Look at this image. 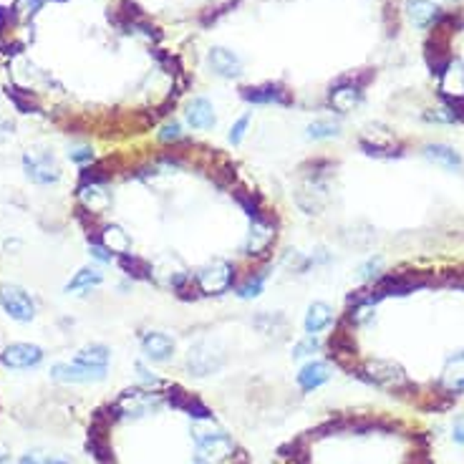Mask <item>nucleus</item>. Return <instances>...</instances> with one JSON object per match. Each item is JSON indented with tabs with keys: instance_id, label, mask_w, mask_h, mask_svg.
<instances>
[{
	"instance_id": "nucleus-1",
	"label": "nucleus",
	"mask_w": 464,
	"mask_h": 464,
	"mask_svg": "<svg viewBox=\"0 0 464 464\" xmlns=\"http://www.w3.org/2000/svg\"><path fill=\"white\" fill-rule=\"evenodd\" d=\"M358 376L366 378L369 383H376L383 389L391 391H401L409 386V378H406V371L394 361H383V358H374L358 371Z\"/></svg>"
},
{
	"instance_id": "nucleus-2",
	"label": "nucleus",
	"mask_w": 464,
	"mask_h": 464,
	"mask_svg": "<svg viewBox=\"0 0 464 464\" xmlns=\"http://www.w3.org/2000/svg\"><path fill=\"white\" fill-rule=\"evenodd\" d=\"M0 305L6 308L8 316L20 323L33 321L35 316V305L31 301V296H28L26 290L15 288V285H3L0 288Z\"/></svg>"
},
{
	"instance_id": "nucleus-3",
	"label": "nucleus",
	"mask_w": 464,
	"mask_h": 464,
	"mask_svg": "<svg viewBox=\"0 0 464 464\" xmlns=\"http://www.w3.org/2000/svg\"><path fill=\"white\" fill-rule=\"evenodd\" d=\"M235 280V270L227 262H212L209 268H205L197 275V282H200L202 293H209V296H217L222 290H227Z\"/></svg>"
},
{
	"instance_id": "nucleus-4",
	"label": "nucleus",
	"mask_w": 464,
	"mask_h": 464,
	"mask_svg": "<svg viewBox=\"0 0 464 464\" xmlns=\"http://www.w3.org/2000/svg\"><path fill=\"white\" fill-rule=\"evenodd\" d=\"M106 376V369H91V366H81V363H56L51 369V378L61 383H91L101 381Z\"/></svg>"
},
{
	"instance_id": "nucleus-5",
	"label": "nucleus",
	"mask_w": 464,
	"mask_h": 464,
	"mask_svg": "<svg viewBox=\"0 0 464 464\" xmlns=\"http://www.w3.org/2000/svg\"><path fill=\"white\" fill-rule=\"evenodd\" d=\"M195 437L200 442L202 454H207L205 464H212V459H227L235 451V444L225 431H197Z\"/></svg>"
},
{
	"instance_id": "nucleus-6",
	"label": "nucleus",
	"mask_w": 464,
	"mask_h": 464,
	"mask_svg": "<svg viewBox=\"0 0 464 464\" xmlns=\"http://www.w3.org/2000/svg\"><path fill=\"white\" fill-rule=\"evenodd\" d=\"M23 167H26V175L31 177L35 184H54L61 177L58 167H56V161L51 154H26L23 157Z\"/></svg>"
},
{
	"instance_id": "nucleus-7",
	"label": "nucleus",
	"mask_w": 464,
	"mask_h": 464,
	"mask_svg": "<svg viewBox=\"0 0 464 464\" xmlns=\"http://www.w3.org/2000/svg\"><path fill=\"white\" fill-rule=\"evenodd\" d=\"M40 358H43V351L33 343H10L3 351V363L10 369H31V366H38Z\"/></svg>"
},
{
	"instance_id": "nucleus-8",
	"label": "nucleus",
	"mask_w": 464,
	"mask_h": 464,
	"mask_svg": "<svg viewBox=\"0 0 464 464\" xmlns=\"http://www.w3.org/2000/svg\"><path fill=\"white\" fill-rule=\"evenodd\" d=\"M141 349L152 361H167L175 353V341L167 336V333H159V330H149L141 338Z\"/></svg>"
},
{
	"instance_id": "nucleus-9",
	"label": "nucleus",
	"mask_w": 464,
	"mask_h": 464,
	"mask_svg": "<svg viewBox=\"0 0 464 464\" xmlns=\"http://www.w3.org/2000/svg\"><path fill=\"white\" fill-rule=\"evenodd\" d=\"M187 366L192 374H197V376H207V374L220 369V358H215V353L207 351L205 343H197L195 349H189Z\"/></svg>"
},
{
	"instance_id": "nucleus-10",
	"label": "nucleus",
	"mask_w": 464,
	"mask_h": 464,
	"mask_svg": "<svg viewBox=\"0 0 464 464\" xmlns=\"http://www.w3.org/2000/svg\"><path fill=\"white\" fill-rule=\"evenodd\" d=\"M187 121L192 129H212L215 127V106L209 104L207 99H202V96H197V99L189 101L187 106Z\"/></svg>"
},
{
	"instance_id": "nucleus-11",
	"label": "nucleus",
	"mask_w": 464,
	"mask_h": 464,
	"mask_svg": "<svg viewBox=\"0 0 464 464\" xmlns=\"http://www.w3.org/2000/svg\"><path fill=\"white\" fill-rule=\"evenodd\" d=\"M328 378H330L328 363L310 361V363H305V366L301 369V374H298V386H301L303 391H316L318 386H323Z\"/></svg>"
},
{
	"instance_id": "nucleus-12",
	"label": "nucleus",
	"mask_w": 464,
	"mask_h": 464,
	"mask_svg": "<svg viewBox=\"0 0 464 464\" xmlns=\"http://www.w3.org/2000/svg\"><path fill=\"white\" fill-rule=\"evenodd\" d=\"M209 66L215 68V74L232 79V76H240L242 61L240 56H235L232 51H227V48H212V51H209Z\"/></svg>"
},
{
	"instance_id": "nucleus-13",
	"label": "nucleus",
	"mask_w": 464,
	"mask_h": 464,
	"mask_svg": "<svg viewBox=\"0 0 464 464\" xmlns=\"http://www.w3.org/2000/svg\"><path fill=\"white\" fill-rule=\"evenodd\" d=\"M406 13H409V20L417 28H426L431 26L434 20L442 18L439 8L434 6V3H429V0H409V3H406Z\"/></svg>"
},
{
	"instance_id": "nucleus-14",
	"label": "nucleus",
	"mask_w": 464,
	"mask_h": 464,
	"mask_svg": "<svg viewBox=\"0 0 464 464\" xmlns=\"http://www.w3.org/2000/svg\"><path fill=\"white\" fill-rule=\"evenodd\" d=\"M361 99H363L361 88L353 86V83H346V81H343V86L330 91V106L336 109V111H341V114H346V111H351L353 106H358Z\"/></svg>"
},
{
	"instance_id": "nucleus-15",
	"label": "nucleus",
	"mask_w": 464,
	"mask_h": 464,
	"mask_svg": "<svg viewBox=\"0 0 464 464\" xmlns=\"http://www.w3.org/2000/svg\"><path fill=\"white\" fill-rule=\"evenodd\" d=\"M333 323V308H330L328 303H313L308 308V313H305V330L308 333H321V330H326Z\"/></svg>"
},
{
	"instance_id": "nucleus-16",
	"label": "nucleus",
	"mask_w": 464,
	"mask_h": 464,
	"mask_svg": "<svg viewBox=\"0 0 464 464\" xmlns=\"http://www.w3.org/2000/svg\"><path fill=\"white\" fill-rule=\"evenodd\" d=\"M275 240V230L268 220H255L250 227V240H248V253H262L270 248V242Z\"/></svg>"
},
{
	"instance_id": "nucleus-17",
	"label": "nucleus",
	"mask_w": 464,
	"mask_h": 464,
	"mask_svg": "<svg viewBox=\"0 0 464 464\" xmlns=\"http://www.w3.org/2000/svg\"><path fill=\"white\" fill-rule=\"evenodd\" d=\"M424 157L444 169L462 167V157H459L451 147H447V144H426V147H424Z\"/></svg>"
},
{
	"instance_id": "nucleus-18",
	"label": "nucleus",
	"mask_w": 464,
	"mask_h": 464,
	"mask_svg": "<svg viewBox=\"0 0 464 464\" xmlns=\"http://www.w3.org/2000/svg\"><path fill=\"white\" fill-rule=\"evenodd\" d=\"M242 96H245V101H253V104H288L290 101L288 91H282L280 86H273V83L260 88H248Z\"/></svg>"
},
{
	"instance_id": "nucleus-19",
	"label": "nucleus",
	"mask_w": 464,
	"mask_h": 464,
	"mask_svg": "<svg viewBox=\"0 0 464 464\" xmlns=\"http://www.w3.org/2000/svg\"><path fill=\"white\" fill-rule=\"evenodd\" d=\"M81 202H83V207L91 209V212H99L109 205V195L104 192L99 182H86L83 187H81Z\"/></svg>"
},
{
	"instance_id": "nucleus-20",
	"label": "nucleus",
	"mask_w": 464,
	"mask_h": 464,
	"mask_svg": "<svg viewBox=\"0 0 464 464\" xmlns=\"http://www.w3.org/2000/svg\"><path fill=\"white\" fill-rule=\"evenodd\" d=\"M109 356H111V353H109L106 346L94 343V346H88V349L76 353V363H81V366H91V369H106Z\"/></svg>"
},
{
	"instance_id": "nucleus-21",
	"label": "nucleus",
	"mask_w": 464,
	"mask_h": 464,
	"mask_svg": "<svg viewBox=\"0 0 464 464\" xmlns=\"http://www.w3.org/2000/svg\"><path fill=\"white\" fill-rule=\"evenodd\" d=\"M255 328L262 330V333H268V336H280V333H285V328H288V321H285V316H280V313H260V316L255 318Z\"/></svg>"
},
{
	"instance_id": "nucleus-22",
	"label": "nucleus",
	"mask_w": 464,
	"mask_h": 464,
	"mask_svg": "<svg viewBox=\"0 0 464 464\" xmlns=\"http://www.w3.org/2000/svg\"><path fill=\"white\" fill-rule=\"evenodd\" d=\"M101 282V273L94 268H83L76 273L74 280H68L66 290L68 293H76V290H86V288H94V285H99Z\"/></svg>"
},
{
	"instance_id": "nucleus-23",
	"label": "nucleus",
	"mask_w": 464,
	"mask_h": 464,
	"mask_svg": "<svg viewBox=\"0 0 464 464\" xmlns=\"http://www.w3.org/2000/svg\"><path fill=\"white\" fill-rule=\"evenodd\" d=\"M101 245L106 250H111V253H124L129 248V237L119 227H106L104 235H101Z\"/></svg>"
},
{
	"instance_id": "nucleus-24",
	"label": "nucleus",
	"mask_w": 464,
	"mask_h": 464,
	"mask_svg": "<svg viewBox=\"0 0 464 464\" xmlns=\"http://www.w3.org/2000/svg\"><path fill=\"white\" fill-rule=\"evenodd\" d=\"M262 285H265V273H255V275H250L248 280L242 282L240 288H237V298L242 301H248V298H255L262 293Z\"/></svg>"
},
{
	"instance_id": "nucleus-25",
	"label": "nucleus",
	"mask_w": 464,
	"mask_h": 464,
	"mask_svg": "<svg viewBox=\"0 0 464 464\" xmlns=\"http://www.w3.org/2000/svg\"><path fill=\"white\" fill-rule=\"evenodd\" d=\"M336 134H338V124L330 119H318L308 127L310 139H328V136H336Z\"/></svg>"
},
{
	"instance_id": "nucleus-26",
	"label": "nucleus",
	"mask_w": 464,
	"mask_h": 464,
	"mask_svg": "<svg viewBox=\"0 0 464 464\" xmlns=\"http://www.w3.org/2000/svg\"><path fill=\"white\" fill-rule=\"evenodd\" d=\"M20 464H71L61 454H46V451H28L20 457Z\"/></svg>"
},
{
	"instance_id": "nucleus-27",
	"label": "nucleus",
	"mask_w": 464,
	"mask_h": 464,
	"mask_svg": "<svg viewBox=\"0 0 464 464\" xmlns=\"http://www.w3.org/2000/svg\"><path fill=\"white\" fill-rule=\"evenodd\" d=\"M318 349H321V343H318V338L310 333V336H305L303 341L296 343V349H293V358H308V356H313Z\"/></svg>"
},
{
	"instance_id": "nucleus-28",
	"label": "nucleus",
	"mask_w": 464,
	"mask_h": 464,
	"mask_svg": "<svg viewBox=\"0 0 464 464\" xmlns=\"http://www.w3.org/2000/svg\"><path fill=\"white\" fill-rule=\"evenodd\" d=\"M121 265H124V270H127L129 275H147L149 273V265L147 262H141L139 257H129V255H124L121 257Z\"/></svg>"
},
{
	"instance_id": "nucleus-29",
	"label": "nucleus",
	"mask_w": 464,
	"mask_h": 464,
	"mask_svg": "<svg viewBox=\"0 0 464 464\" xmlns=\"http://www.w3.org/2000/svg\"><path fill=\"white\" fill-rule=\"evenodd\" d=\"M381 265H383L381 257H371V260L361 268V278H366V280H371V278H378V273H381Z\"/></svg>"
},
{
	"instance_id": "nucleus-30",
	"label": "nucleus",
	"mask_w": 464,
	"mask_h": 464,
	"mask_svg": "<svg viewBox=\"0 0 464 464\" xmlns=\"http://www.w3.org/2000/svg\"><path fill=\"white\" fill-rule=\"evenodd\" d=\"M248 124H250V116H242L235 127L230 129V141H232V144H240L242 136H245V129H248Z\"/></svg>"
},
{
	"instance_id": "nucleus-31",
	"label": "nucleus",
	"mask_w": 464,
	"mask_h": 464,
	"mask_svg": "<svg viewBox=\"0 0 464 464\" xmlns=\"http://www.w3.org/2000/svg\"><path fill=\"white\" fill-rule=\"evenodd\" d=\"M68 157L74 161H79V164H86V161H91L94 159V152L88 147H79V149H74V152H68Z\"/></svg>"
},
{
	"instance_id": "nucleus-32",
	"label": "nucleus",
	"mask_w": 464,
	"mask_h": 464,
	"mask_svg": "<svg viewBox=\"0 0 464 464\" xmlns=\"http://www.w3.org/2000/svg\"><path fill=\"white\" fill-rule=\"evenodd\" d=\"M161 141H177L179 139V124H177V121H172V124H167V127L161 129Z\"/></svg>"
},
{
	"instance_id": "nucleus-33",
	"label": "nucleus",
	"mask_w": 464,
	"mask_h": 464,
	"mask_svg": "<svg viewBox=\"0 0 464 464\" xmlns=\"http://www.w3.org/2000/svg\"><path fill=\"white\" fill-rule=\"evenodd\" d=\"M451 437H454V442H457V444H464V414H459V417L454 419V426H451Z\"/></svg>"
},
{
	"instance_id": "nucleus-34",
	"label": "nucleus",
	"mask_w": 464,
	"mask_h": 464,
	"mask_svg": "<svg viewBox=\"0 0 464 464\" xmlns=\"http://www.w3.org/2000/svg\"><path fill=\"white\" fill-rule=\"evenodd\" d=\"M88 250H91V255H94L99 262H109V260H111V255H109V250L104 248L101 242H94V245H91V248H88Z\"/></svg>"
},
{
	"instance_id": "nucleus-35",
	"label": "nucleus",
	"mask_w": 464,
	"mask_h": 464,
	"mask_svg": "<svg viewBox=\"0 0 464 464\" xmlns=\"http://www.w3.org/2000/svg\"><path fill=\"white\" fill-rule=\"evenodd\" d=\"M136 371H139V378H141V381H144V383H157V378L152 376V374H149V371L144 369L141 363H136Z\"/></svg>"
},
{
	"instance_id": "nucleus-36",
	"label": "nucleus",
	"mask_w": 464,
	"mask_h": 464,
	"mask_svg": "<svg viewBox=\"0 0 464 464\" xmlns=\"http://www.w3.org/2000/svg\"><path fill=\"white\" fill-rule=\"evenodd\" d=\"M6 462H8V457L6 454H0V464H6Z\"/></svg>"
}]
</instances>
